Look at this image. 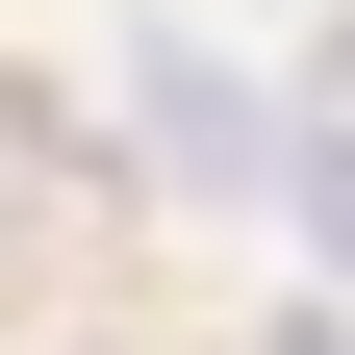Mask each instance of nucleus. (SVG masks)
Returning <instances> with one entry per match:
<instances>
[{
  "mask_svg": "<svg viewBox=\"0 0 355 355\" xmlns=\"http://www.w3.org/2000/svg\"><path fill=\"white\" fill-rule=\"evenodd\" d=\"M304 229L355 254V76H330V153H304Z\"/></svg>",
  "mask_w": 355,
  "mask_h": 355,
  "instance_id": "f257e3e1",
  "label": "nucleus"
},
{
  "mask_svg": "<svg viewBox=\"0 0 355 355\" xmlns=\"http://www.w3.org/2000/svg\"><path fill=\"white\" fill-rule=\"evenodd\" d=\"M254 355H355V330H330V304H279V330H254Z\"/></svg>",
  "mask_w": 355,
  "mask_h": 355,
  "instance_id": "f03ea898",
  "label": "nucleus"
}]
</instances>
